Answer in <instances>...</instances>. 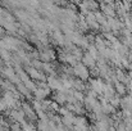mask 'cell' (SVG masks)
<instances>
[{"label": "cell", "mask_w": 132, "mask_h": 131, "mask_svg": "<svg viewBox=\"0 0 132 131\" xmlns=\"http://www.w3.org/2000/svg\"><path fill=\"white\" fill-rule=\"evenodd\" d=\"M30 73H31V75H32L34 77H37V79H43V76H41V75H40V73H39V72H37L36 70H30Z\"/></svg>", "instance_id": "obj_8"}, {"label": "cell", "mask_w": 132, "mask_h": 131, "mask_svg": "<svg viewBox=\"0 0 132 131\" xmlns=\"http://www.w3.org/2000/svg\"><path fill=\"white\" fill-rule=\"evenodd\" d=\"M92 87H94V91H96V93H101L103 89H104V85H103L100 81L95 80V81H92Z\"/></svg>", "instance_id": "obj_4"}, {"label": "cell", "mask_w": 132, "mask_h": 131, "mask_svg": "<svg viewBox=\"0 0 132 131\" xmlns=\"http://www.w3.org/2000/svg\"><path fill=\"white\" fill-rule=\"evenodd\" d=\"M47 81H49V86H50V87H53V89H59V90H63V85H62V82H60L59 80H55V79L50 77Z\"/></svg>", "instance_id": "obj_3"}, {"label": "cell", "mask_w": 132, "mask_h": 131, "mask_svg": "<svg viewBox=\"0 0 132 131\" xmlns=\"http://www.w3.org/2000/svg\"><path fill=\"white\" fill-rule=\"evenodd\" d=\"M5 108H6V105H5L4 100H3V99H0V111H3V109H5Z\"/></svg>", "instance_id": "obj_9"}, {"label": "cell", "mask_w": 132, "mask_h": 131, "mask_svg": "<svg viewBox=\"0 0 132 131\" xmlns=\"http://www.w3.org/2000/svg\"><path fill=\"white\" fill-rule=\"evenodd\" d=\"M3 100H4V103H5V105H6V107H13V105H14V103H15V98H14L10 93H6Z\"/></svg>", "instance_id": "obj_2"}, {"label": "cell", "mask_w": 132, "mask_h": 131, "mask_svg": "<svg viewBox=\"0 0 132 131\" xmlns=\"http://www.w3.org/2000/svg\"><path fill=\"white\" fill-rule=\"evenodd\" d=\"M75 71H76V73H77L81 79H87L88 77L87 70H86V67H85L84 64H78V66H76V67H75Z\"/></svg>", "instance_id": "obj_1"}, {"label": "cell", "mask_w": 132, "mask_h": 131, "mask_svg": "<svg viewBox=\"0 0 132 131\" xmlns=\"http://www.w3.org/2000/svg\"><path fill=\"white\" fill-rule=\"evenodd\" d=\"M47 94H49V90L47 89H37L36 90V96L37 98H45Z\"/></svg>", "instance_id": "obj_5"}, {"label": "cell", "mask_w": 132, "mask_h": 131, "mask_svg": "<svg viewBox=\"0 0 132 131\" xmlns=\"http://www.w3.org/2000/svg\"><path fill=\"white\" fill-rule=\"evenodd\" d=\"M84 64H85V66H88V67L94 66V58H92L90 54H87V55L84 58Z\"/></svg>", "instance_id": "obj_6"}, {"label": "cell", "mask_w": 132, "mask_h": 131, "mask_svg": "<svg viewBox=\"0 0 132 131\" xmlns=\"http://www.w3.org/2000/svg\"><path fill=\"white\" fill-rule=\"evenodd\" d=\"M13 117L15 118V120H18V121H22V118H23V113L22 112H13Z\"/></svg>", "instance_id": "obj_7"}]
</instances>
